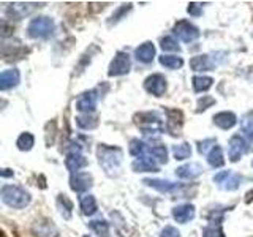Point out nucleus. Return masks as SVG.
<instances>
[{
	"label": "nucleus",
	"mask_w": 253,
	"mask_h": 237,
	"mask_svg": "<svg viewBox=\"0 0 253 237\" xmlns=\"http://www.w3.org/2000/svg\"><path fill=\"white\" fill-rule=\"evenodd\" d=\"M2 201L14 209H24L30 202V195L16 185H5L2 188Z\"/></svg>",
	"instance_id": "nucleus-1"
},
{
	"label": "nucleus",
	"mask_w": 253,
	"mask_h": 237,
	"mask_svg": "<svg viewBox=\"0 0 253 237\" xmlns=\"http://www.w3.org/2000/svg\"><path fill=\"white\" fill-rule=\"evenodd\" d=\"M98 160L100 164L105 168L108 174L113 171L119 169V164L122 161V150L119 147H106V146H100L98 147Z\"/></svg>",
	"instance_id": "nucleus-2"
},
{
	"label": "nucleus",
	"mask_w": 253,
	"mask_h": 237,
	"mask_svg": "<svg viewBox=\"0 0 253 237\" xmlns=\"http://www.w3.org/2000/svg\"><path fill=\"white\" fill-rule=\"evenodd\" d=\"M54 30V21L47 16H38L29 22L27 34L30 38H47Z\"/></svg>",
	"instance_id": "nucleus-3"
},
{
	"label": "nucleus",
	"mask_w": 253,
	"mask_h": 237,
	"mask_svg": "<svg viewBox=\"0 0 253 237\" xmlns=\"http://www.w3.org/2000/svg\"><path fill=\"white\" fill-rule=\"evenodd\" d=\"M134 122L138 123V126L146 134H154V133L163 131L162 118L158 117L155 113H139V114L134 116Z\"/></svg>",
	"instance_id": "nucleus-4"
},
{
	"label": "nucleus",
	"mask_w": 253,
	"mask_h": 237,
	"mask_svg": "<svg viewBox=\"0 0 253 237\" xmlns=\"http://www.w3.org/2000/svg\"><path fill=\"white\" fill-rule=\"evenodd\" d=\"M174 35L179 40H182L184 43H193L195 40L200 38V30L188 21H179L174 26Z\"/></svg>",
	"instance_id": "nucleus-5"
},
{
	"label": "nucleus",
	"mask_w": 253,
	"mask_h": 237,
	"mask_svg": "<svg viewBox=\"0 0 253 237\" xmlns=\"http://www.w3.org/2000/svg\"><path fill=\"white\" fill-rule=\"evenodd\" d=\"M130 67H131V62H130L128 54L117 52L116 57L113 59V62H111V65H109L108 75L109 76H122V75H126L130 71Z\"/></svg>",
	"instance_id": "nucleus-6"
},
{
	"label": "nucleus",
	"mask_w": 253,
	"mask_h": 237,
	"mask_svg": "<svg viewBox=\"0 0 253 237\" xmlns=\"http://www.w3.org/2000/svg\"><path fill=\"white\" fill-rule=\"evenodd\" d=\"M228 155H229V160H231L233 163L239 161L241 157L247 152V144H245L244 138H241L239 134H234V136H231V139H229L228 142Z\"/></svg>",
	"instance_id": "nucleus-7"
},
{
	"label": "nucleus",
	"mask_w": 253,
	"mask_h": 237,
	"mask_svg": "<svg viewBox=\"0 0 253 237\" xmlns=\"http://www.w3.org/2000/svg\"><path fill=\"white\" fill-rule=\"evenodd\" d=\"M213 180H215V184H218L223 190H228V192H233V190H236L241 184V177L237 176V174H233L231 171L218 172L217 176L213 177Z\"/></svg>",
	"instance_id": "nucleus-8"
},
{
	"label": "nucleus",
	"mask_w": 253,
	"mask_h": 237,
	"mask_svg": "<svg viewBox=\"0 0 253 237\" xmlns=\"http://www.w3.org/2000/svg\"><path fill=\"white\" fill-rule=\"evenodd\" d=\"M144 89L154 97H162L166 90V79L162 75H152L144 81Z\"/></svg>",
	"instance_id": "nucleus-9"
},
{
	"label": "nucleus",
	"mask_w": 253,
	"mask_h": 237,
	"mask_svg": "<svg viewBox=\"0 0 253 237\" xmlns=\"http://www.w3.org/2000/svg\"><path fill=\"white\" fill-rule=\"evenodd\" d=\"M92 185V176L89 172H76L70 179V187L76 193H84Z\"/></svg>",
	"instance_id": "nucleus-10"
},
{
	"label": "nucleus",
	"mask_w": 253,
	"mask_h": 237,
	"mask_svg": "<svg viewBox=\"0 0 253 237\" xmlns=\"http://www.w3.org/2000/svg\"><path fill=\"white\" fill-rule=\"evenodd\" d=\"M97 100H98V97H97V92L95 90L85 92L78 98L76 109L81 111V113H84V114H89V113H92V111H95V108H97Z\"/></svg>",
	"instance_id": "nucleus-11"
},
{
	"label": "nucleus",
	"mask_w": 253,
	"mask_h": 237,
	"mask_svg": "<svg viewBox=\"0 0 253 237\" xmlns=\"http://www.w3.org/2000/svg\"><path fill=\"white\" fill-rule=\"evenodd\" d=\"M32 231L37 237H57V228L54 226V223H51L49 220H40L35 221L34 226H32Z\"/></svg>",
	"instance_id": "nucleus-12"
},
{
	"label": "nucleus",
	"mask_w": 253,
	"mask_h": 237,
	"mask_svg": "<svg viewBox=\"0 0 253 237\" xmlns=\"http://www.w3.org/2000/svg\"><path fill=\"white\" fill-rule=\"evenodd\" d=\"M131 168L136 172H158V164L155 161V158H152V155L136 158L133 161Z\"/></svg>",
	"instance_id": "nucleus-13"
},
{
	"label": "nucleus",
	"mask_w": 253,
	"mask_h": 237,
	"mask_svg": "<svg viewBox=\"0 0 253 237\" xmlns=\"http://www.w3.org/2000/svg\"><path fill=\"white\" fill-rule=\"evenodd\" d=\"M65 166H67L68 171H71L75 174L81 168H84V166H87V160L81 154H79V150H71L65 158Z\"/></svg>",
	"instance_id": "nucleus-14"
},
{
	"label": "nucleus",
	"mask_w": 253,
	"mask_h": 237,
	"mask_svg": "<svg viewBox=\"0 0 253 237\" xmlns=\"http://www.w3.org/2000/svg\"><path fill=\"white\" fill-rule=\"evenodd\" d=\"M172 217L179 223H188L195 217V207L192 204H182L172 209Z\"/></svg>",
	"instance_id": "nucleus-15"
},
{
	"label": "nucleus",
	"mask_w": 253,
	"mask_h": 237,
	"mask_svg": "<svg viewBox=\"0 0 253 237\" xmlns=\"http://www.w3.org/2000/svg\"><path fill=\"white\" fill-rule=\"evenodd\" d=\"M19 78H21L19 76V71L16 70V68L2 71V75H0V89H2V90L13 89L14 85H18Z\"/></svg>",
	"instance_id": "nucleus-16"
},
{
	"label": "nucleus",
	"mask_w": 253,
	"mask_h": 237,
	"mask_svg": "<svg viewBox=\"0 0 253 237\" xmlns=\"http://www.w3.org/2000/svg\"><path fill=\"white\" fill-rule=\"evenodd\" d=\"M166 114H168V120H166V128H168V131L172 134V136L180 134L179 131L182 126V113L177 109H168Z\"/></svg>",
	"instance_id": "nucleus-17"
},
{
	"label": "nucleus",
	"mask_w": 253,
	"mask_h": 237,
	"mask_svg": "<svg viewBox=\"0 0 253 237\" xmlns=\"http://www.w3.org/2000/svg\"><path fill=\"white\" fill-rule=\"evenodd\" d=\"M201 172H203V168L198 163H188V164H184V166H180V168L176 169V176L180 177V179H195L198 176H201Z\"/></svg>",
	"instance_id": "nucleus-18"
},
{
	"label": "nucleus",
	"mask_w": 253,
	"mask_h": 237,
	"mask_svg": "<svg viewBox=\"0 0 253 237\" xmlns=\"http://www.w3.org/2000/svg\"><path fill=\"white\" fill-rule=\"evenodd\" d=\"M213 123L220 126L221 130H229L237 123V117L233 113L223 111V113H218L217 116H213Z\"/></svg>",
	"instance_id": "nucleus-19"
},
{
	"label": "nucleus",
	"mask_w": 253,
	"mask_h": 237,
	"mask_svg": "<svg viewBox=\"0 0 253 237\" xmlns=\"http://www.w3.org/2000/svg\"><path fill=\"white\" fill-rule=\"evenodd\" d=\"M144 184L158 190V192H162V193H171V192H174V190H177L180 187L179 184H174V182L160 180V179H146Z\"/></svg>",
	"instance_id": "nucleus-20"
},
{
	"label": "nucleus",
	"mask_w": 253,
	"mask_h": 237,
	"mask_svg": "<svg viewBox=\"0 0 253 237\" xmlns=\"http://www.w3.org/2000/svg\"><path fill=\"white\" fill-rule=\"evenodd\" d=\"M134 55H136V59L142 63H150L155 57V46L152 43H144L141 44L139 47H136V51H134Z\"/></svg>",
	"instance_id": "nucleus-21"
},
{
	"label": "nucleus",
	"mask_w": 253,
	"mask_h": 237,
	"mask_svg": "<svg viewBox=\"0 0 253 237\" xmlns=\"http://www.w3.org/2000/svg\"><path fill=\"white\" fill-rule=\"evenodd\" d=\"M190 67H192L193 71H209L215 67V63L211 62L209 55H198V57H193L190 60Z\"/></svg>",
	"instance_id": "nucleus-22"
},
{
	"label": "nucleus",
	"mask_w": 253,
	"mask_h": 237,
	"mask_svg": "<svg viewBox=\"0 0 253 237\" xmlns=\"http://www.w3.org/2000/svg\"><path fill=\"white\" fill-rule=\"evenodd\" d=\"M130 154L136 158L146 157V155H150V147H147L144 142L139 139H131L130 141Z\"/></svg>",
	"instance_id": "nucleus-23"
},
{
	"label": "nucleus",
	"mask_w": 253,
	"mask_h": 237,
	"mask_svg": "<svg viewBox=\"0 0 253 237\" xmlns=\"http://www.w3.org/2000/svg\"><path fill=\"white\" fill-rule=\"evenodd\" d=\"M208 161L212 168H221V166L225 164L223 154H221V149L218 146H213L211 149V152L208 154Z\"/></svg>",
	"instance_id": "nucleus-24"
},
{
	"label": "nucleus",
	"mask_w": 253,
	"mask_h": 237,
	"mask_svg": "<svg viewBox=\"0 0 253 237\" xmlns=\"http://www.w3.org/2000/svg\"><path fill=\"white\" fill-rule=\"evenodd\" d=\"M81 210L87 217H90L97 212V201H95L92 195H85L84 198H81Z\"/></svg>",
	"instance_id": "nucleus-25"
},
{
	"label": "nucleus",
	"mask_w": 253,
	"mask_h": 237,
	"mask_svg": "<svg viewBox=\"0 0 253 237\" xmlns=\"http://www.w3.org/2000/svg\"><path fill=\"white\" fill-rule=\"evenodd\" d=\"M192 82H193L195 92H206V90H209L212 87L213 79L209 78V76H195L192 79Z\"/></svg>",
	"instance_id": "nucleus-26"
},
{
	"label": "nucleus",
	"mask_w": 253,
	"mask_h": 237,
	"mask_svg": "<svg viewBox=\"0 0 253 237\" xmlns=\"http://www.w3.org/2000/svg\"><path fill=\"white\" fill-rule=\"evenodd\" d=\"M160 63L165 68H169V70H177L184 65V60L177 55H162L160 57Z\"/></svg>",
	"instance_id": "nucleus-27"
},
{
	"label": "nucleus",
	"mask_w": 253,
	"mask_h": 237,
	"mask_svg": "<svg viewBox=\"0 0 253 237\" xmlns=\"http://www.w3.org/2000/svg\"><path fill=\"white\" fill-rule=\"evenodd\" d=\"M172 154L176 160H187V158H190V155H192V147H190V144H187V142H182V144L172 147Z\"/></svg>",
	"instance_id": "nucleus-28"
},
{
	"label": "nucleus",
	"mask_w": 253,
	"mask_h": 237,
	"mask_svg": "<svg viewBox=\"0 0 253 237\" xmlns=\"http://www.w3.org/2000/svg\"><path fill=\"white\" fill-rule=\"evenodd\" d=\"M76 123H78L79 128H83V130H92V128H95V126L98 125V120L95 117L89 116V114H84V116L76 118Z\"/></svg>",
	"instance_id": "nucleus-29"
},
{
	"label": "nucleus",
	"mask_w": 253,
	"mask_h": 237,
	"mask_svg": "<svg viewBox=\"0 0 253 237\" xmlns=\"http://www.w3.org/2000/svg\"><path fill=\"white\" fill-rule=\"evenodd\" d=\"M241 130L244 131L245 136L249 138V141L253 144V114L245 116L241 120Z\"/></svg>",
	"instance_id": "nucleus-30"
},
{
	"label": "nucleus",
	"mask_w": 253,
	"mask_h": 237,
	"mask_svg": "<svg viewBox=\"0 0 253 237\" xmlns=\"http://www.w3.org/2000/svg\"><path fill=\"white\" fill-rule=\"evenodd\" d=\"M150 155H154V158L158 163H166L168 161V150L165 146H150Z\"/></svg>",
	"instance_id": "nucleus-31"
},
{
	"label": "nucleus",
	"mask_w": 253,
	"mask_h": 237,
	"mask_svg": "<svg viewBox=\"0 0 253 237\" xmlns=\"http://www.w3.org/2000/svg\"><path fill=\"white\" fill-rule=\"evenodd\" d=\"M100 237H109V226L105 220H93L89 225Z\"/></svg>",
	"instance_id": "nucleus-32"
},
{
	"label": "nucleus",
	"mask_w": 253,
	"mask_h": 237,
	"mask_svg": "<svg viewBox=\"0 0 253 237\" xmlns=\"http://www.w3.org/2000/svg\"><path fill=\"white\" fill-rule=\"evenodd\" d=\"M34 142H35V138L32 136L30 133H22L21 136L18 138L16 146H18L19 150H30L32 146H34Z\"/></svg>",
	"instance_id": "nucleus-33"
},
{
	"label": "nucleus",
	"mask_w": 253,
	"mask_h": 237,
	"mask_svg": "<svg viewBox=\"0 0 253 237\" xmlns=\"http://www.w3.org/2000/svg\"><path fill=\"white\" fill-rule=\"evenodd\" d=\"M57 204H59V207L62 209V212H63V209H65V218H70L71 210H73V202H71L65 195H60L59 199H57Z\"/></svg>",
	"instance_id": "nucleus-34"
},
{
	"label": "nucleus",
	"mask_w": 253,
	"mask_h": 237,
	"mask_svg": "<svg viewBox=\"0 0 253 237\" xmlns=\"http://www.w3.org/2000/svg\"><path fill=\"white\" fill-rule=\"evenodd\" d=\"M203 237H225V236L220 229V223H217V225L212 223L203 229Z\"/></svg>",
	"instance_id": "nucleus-35"
},
{
	"label": "nucleus",
	"mask_w": 253,
	"mask_h": 237,
	"mask_svg": "<svg viewBox=\"0 0 253 237\" xmlns=\"http://www.w3.org/2000/svg\"><path fill=\"white\" fill-rule=\"evenodd\" d=\"M162 49L163 51H180V47L177 44V41L171 37H165L162 40Z\"/></svg>",
	"instance_id": "nucleus-36"
},
{
	"label": "nucleus",
	"mask_w": 253,
	"mask_h": 237,
	"mask_svg": "<svg viewBox=\"0 0 253 237\" xmlns=\"http://www.w3.org/2000/svg\"><path fill=\"white\" fill-rule=\"evenodd\" d=\"M212 105H215V100H213L212 97H203L200 101H198V113L206 111L208 108H211Z\"/></svg>",
	"instance_id": "nucleus-37"
},
{
	"label": "nucleus",
	"mask_w": 253,
	"mask_h": 237,
	"mask_svg": "<svg viewBox=\"0 0 253 237\" xmlns=\"http://www.w3.org/2000/svg\"><path fill=\"white\" fill-rule=\"evenodd\" d=\"M131 10V3H128V5H122L121 8L117 10V13L116 14H113V18H111V21H109V24H113V22H117V21H121V18L122 16L126 13V11H130Z\"/></svg>",
	"instance_id": "nucleus-38"
},
{
	"label": "nucleus",
	"mask_w": 253,
	"mask_h": 237,
	"mask_svg": "<svg viewBox=\"0 0 253 237\" xmlns=\"http://www.w3.org/2000/svg\"><path fill=\"white\" fill-rule=\"evenodd\" d=\"M160 237H180V233L174 226H166L162 231Z\"/></svg>",
	"instance_id": "nucleus-39"
},
{
	"label": "nucleus",
	"mask_w": 253,
	"mask_h": 237,
	"mask_svg": "<svg viewBox=\"0 0 253 237\" xmlns=\"http://www.w3.org/2000/svg\"><path fill=\"white\" fill-rule=\"evenodd\" d=\"M188 13L192 14V16H200V14L203 13L200 3H195V2L190 3V5H188Z\"/></svg>",
	"instance_id": "nucleus-40"
},
{
	"label": "nucleus",
	"mask_w": 253,
	"mask_h": 237,
	"mask_svg": "<svg viewBox=\"0 0 253 237\" xmlns=\"http://www.w3.org/2000/svg\"><path fill=\"white\" fill-rule=\"evenodd\" d=\"M209 144H215V141H213V139H206V141L200 142V152H201V154H206V152H208V149L211 147Z\"/></svg>",
	"instance_id": "nucleus-41"
},
{
	"label": "nucleus",
	"mask_w": 253,
	"mask_h": 237,
	"mask_svg": "<svg viewBox=\"0 0 253 237\" xmlns=\"http://www.w3.org/2000/svg\"><path fill=\"white\" fill-rule=\"evenodd\" d=\"M0 174H2V177H13V171L11 169H3Z\"/></svg>",
	"instance_id": "nucleus-42"
},
{
	"label": "nucleus",
	"mask_w": 253,
	"mask_h": 237,
	"mask_svg": "<svg viewBox=\"0 0 253 237\" xmlns=\"http://www.w3.org/2000/svg\"><path fill=\"white\" fill-rule=\"evenodd\" d=\"M253 199V190H252V192H249L247 193V198H245V201H247V202H250Z\"/></svg>",
	"instance_id": "nucleus-43"
},
{
	"label": "nucleus",
	"mask_w": 253,
	"mask_h": 237,
	"mask_svg": "<svg viewBox=\"0 0 253 237\" xmlns=\"http://www.w3.org/2000/svg\"><path fill=\"white\" fill-rule=\"evenodd\" d=\"M85 237H89V236H85Z\"/></svg>",
	"instance_id": "nucleus-44"
},
{
	"label": "nucleus",
	"mask_w": 253,
	"mask_h": 237,
	"mask_svg": "<svg viewBox=\"0 0 253 237\" xmlns=\"http://www.w3.org/2000/svg\"><path fill=\"white\" fill-rule=\"evenodd\" d=\"M252 164H253V163H252Z\"/></svg>",
	"instance_id": "nucleus-45"
}]
</instances>
